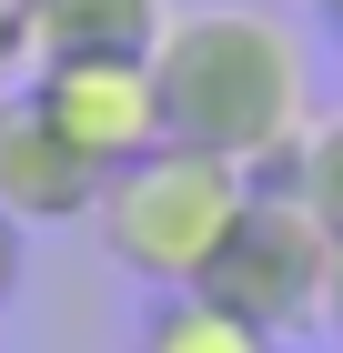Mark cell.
Returning <instances> with one entry per match:
<instances>
[{
  "instance_id": "obj_1",
  "label": "cell",
  "mask_w": 343,
  "mask_h": 353,
  "mask_svg": "<svg viewBox=\"0 0 343 353\" xmlns=\"http://www.w3.org/2000/svg\"><path fill=\"white\" fill-rule=\"evenodd\" d=\"M152 81H161V132L253 172V182H283L303 132H313L303 30L273 21V10H242V0L172 10L152 41Z\"/></svg>"
},
{
  "instance_id": "obj_2",
  "label": "cell",
  "mask_w": 343,
  "mask_h": 353,
  "mask_svg": "<svg viewBox=\"0 0 343 353\" xmlns=\"http://www.w3.org/2000/svg\"><path fill=\"white\" fill-rule=\"evenodd\" d=\"M242 202H253V172L212 162V152H192V141H161V152H141V162H121L101 182L91 232H101V252L132 272V283L192 293V283L212 272V252L233 243Z\"/></svg>"
},
{
  "instance_id": "obj_3",
  "label": "cell",
  "mask_w": 343,
  "mask_h": 353,
  "mask_svg": "<svg viewBox=\"0 0 343 353\" xmlns=\"http://www.w3.org/2000/svg\"><path fill=\"white\" fill-rule=\"evenodd\" d=\"M323 283H333V232H323V212L293 182H253L233 243L212 252V272L192 283V293L233 303L242 323H263L273 343H283V333L323 323Z\"/></svg>"
},
{
  "instance_id": "obj_4",
  "label": "cell",
  "mask_w": 343,
  "mask_h": 353,
  "mask_svg": "<svg viewBox=\"0 0 343 353\" xmlns=\"http://www.w3.org/2000/svg\"><path fill=\"white\" fill-rule=\"evenodd\" d=\"M30 91H41V111L61 121V141H71L81 162L121 172L141 162V152H161V81H152V61H51V71H30Z\"/></svg>"
},
{
  "instance_id": "obj_5",
  "label": "cell",
  "mask_w": 343,
  "mask_h": 353,
  "mask_svg": "<svg viewBox=\"0 0 343 353\" xmlns=\"http://www.w3.org/2000/svg\"><path fill=\"white\" fill-rule=\"evenodd\" d=\"M91 202H101V172L61 141V121L41 111V91L10 81L0 91V222H21V232L91 222Z\"/></svg>"
},
{
  "instance_id": "obj_6",
  "label": "cell",
  "mask_w": 343,
  "mask_h": 353,
  "mask_svg": "<svg viewBox=\"0 0 343 353\" xmlns=\"http://www.w3.org/2000/svg\"><path fill=\"white\" fill-rule=\"evenodd\" d=\"M161 21V0H21V61H152Z\"/></svg>"
},
{
  "instance_id": "obj_7",
  "label": "cell",
  "mask_w": 343,
  "mask_h": 353,
  "mask_svg": "<svg viewBox=\"0 0 343 353\" xmlns=\"http://www.w3.org/2000/svg\"><path fill=\"white\" fill-rule=\"evenodd\" d=\"M132 353H283V343L263 323H242L233 303H212V293H152Z\"/></svg>"
},
{
  "instance_id": "obj_8",
  "label": "cell",
  "mask_w": 343,
  "mask_h": 353,
  "mask_svg": "<svg viewBox=\"0 0 343 353\" xmlns=\"http://www.w3.org/2000/svg\"><path fill=\"white\" fill-rule=\"evenodd\" d=\"M283 182L323 212V232H343V111H323L313 132H303V152H293V172H283Z\"/></svg>"
},
{
  "instance_id": "obj_9",
  "label": "cell",
  "mask_w": 343,
  "mask_h": 353,
  "mask_svg": "<svg viewBox=\"0 0 343 353\" xmlns=\"http://www.w3.org/2000/svg\"><path fill=\"white\" fill-rule=\"evenodd\" d=\"M21 71H30V61H21V0H0V91L21 81Z\"/></svg>"
},
{
  "instance_id": "obj_10",
  "label": "cell",
  "mask_w": 343,
  "mask_h": 353,
  "mask_svg": "<svg viewBox=\"0 0 343 353\" xmlns=\"http://www.w3.org/2000/svg\"><path fill=\"white\" fill-rule=\"evenodd\" d=\"M10 293H21V222H0V313H10Z\"/></svg>"
},
{
  "instance_id": "obj_11",
  "label": "cell",
  "mask_w": 343,
  "mask_h": 353,
  "mask_svg": "<svg viewBox=\"0 0 343 353\" xmlns=\"http://www.w3.org/2000/svg\"><path fill=\"white\" fill-rule=\"evenodd\" d=\"M323 323L343 333V232H333V283H323Z\"/></svg>"
},
{
  "instance_id": "obj_12",
  "label": "cell",
  "mask_w": 343,
  "mask_h": 353,
  "mask_svg": "<svg viewBox=\"0 0 343 353\" xmlns=\"http://www.w3.org/2000/svg\"><path fill=\"white\" fill-rule=\"evenodd\" d=\"M333 21H343V0H333Z\"/></svg>"
}]
</instances>
